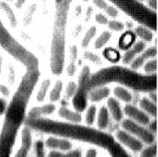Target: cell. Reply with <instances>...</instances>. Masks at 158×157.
<instances>
[{"mask_svg": "<svg viewBox=\"0 0 158 157\" xmlns=\"http://www.w3.org/2000/svg\"><path fill=\"white\" fill-rule=\"evenodd\" d=\"M24 122L26 127L37 131L54 134L66 139L71 138L85 142L103 149H108L115 142L114 138L109 134L79 123L58 122L45 118H26Z\"/></svg>", "mask_w": 158, "mask_h": 157, "instance_id": "cell-1", "label": "cell"}, {"mask_svg": "<svg viewBox=\"0 0 158 157\" xmlns=\"http://www.w3.org/2000/svg\"><path fill=\"white\" fill-rule=\"evenodd\" d=\"M110 83H118L132 90L150 92L156 90L157 76L155 74H141L122 66H112L102 68L90 74L87 82V90L105 86Z\"/></svg>", "mask_w": 158, "mask_h": 157, "instance_id": "cell-2", "label": "cell"}, {"mask_svg": "<svg viewBox=\"0 0 158 157\" xmlns=\"http://www.w3.org/2000/svg\"><path fill=\"white\" fill-rule=\"evenodd\" d=\"M72 0H55V19L52 28L50 58L60 61L65 58V31Z\"/></svg>", "mask_w": 158, "mask_h": 157, "instance_id": "cell-3", "label": "cell"}, {"mask_svg": "<svg viewBox=\"0 0 158 157\" xmlns=\"http://www.w3.org/2000/svg\"><path fill=\"white\" fill-rule=\"evenodd\" d=\"M127 15L151 31L157 29V15L139 0H109Z\"/></svg>", "mask_w": 158, "mask_h": 157, "instance_id": "cell-4", "label": "cell"}, {"mask_svg": "<svg viewBox=\"0 0 158 157\" xmlns=\"http://www.w3.org/2000/svg\"><path fill=\"white\" fill-rule=\"evenodd\" d=\"M90 76V69L88 66H84L79 76L76 93L72 98V103L75 112H82L85 110L88 105L87 82Z\"/></svg>", "mask_w": 158, "mask_h": 157, "instance_id": "cell-5", "label": "cell"}, {"mask_svg": "<svg viewBox=\"0 0 158 157\" xmlns=\"http://www.w3.org/2000/svg\"><path fill=\"white\" fill-rule=\"evenodd\" d=\"M14 58L21 63L26 67V70L39 68V61L35 55L29 52L25 47L15 39L12 43L5 49Z\"/></svg>", "mask_w": 158, "mask_h": 157, "instance_id": "cell-6", "label": "cell"}, {"mask_svg": "<svg viewBox=\"0 0 158 157\" xmlns=\"http://www.w3.org/2000/svg\"><path fill=\"white\" fill-rule=\"evenodd\" d=\"M19 128L3 122L0 133V157H11V152Z\"/></svg>", "mask_w": 158, "mask_h": 157, "instance_id": "cell-7", "label": "cell"}, {"mask_svg": "<svg viewBox=\"0 0 158 157\" xmlns=\"http://www.w3.org/2000/svg\"><path fill=\"white\" fill-rule=\"evenodd\" d=\"M121 125L124 131L138 138L139 141L147 144H154L155 135L139 123H136L130 119H124L122 121Z\"/></svg>", "mask_w": 158, "mask_h": 157, "instance_id": "cell-8", "label": "cell"}, {"mask_svg": "<svg viewBox=\"0 0 158 157\" xmlns=\"http://www.w3.org/2000/svg\"><path fill=\"white\" fill-rule=\"evenodd\" d=\"M39 77H40L39 68L32 69V70H26V73L23 76L22 80L19 84L16 92L30 99L34 88L38 82Z\"/></svg>", "mask_w": 158, "mask_h": 157, "instance_id": "cell-9", "label": "cell"}, {"mask_svg": "<svg viewBox=\"0 0 158 157\" xmlns=\"http://www.w3.org/2000/svg\"><path fill=\"white\" fill-rule=\"evenodd\" d=\"M123 112L126 115L129 117L130 120H132L136 123H139L140 125H148V123L151 122L150 117L142 110L139 109L138 107L133 106V105H126Z\"/></svg>", "mask_w": 158, "mask_h": 157, "instance_id": "cell-10", "label": "cell"}, {"mask_svg": "<svg viewBox=\"0 0 158 157\" xmlns=\"http://www.w3.org/2000/svg\"><path fill=\"white\" fill-rule=\"evenodd\" d=\"M116 138L121 144H123L132 151H139L143 149L142 142L124 130H119L117 132Z\"/></svg>", "mask_w": 158, "mask_h": 157, "instance_id": "cell-11", "label": "cell"}, {"mask_svg": "<svg viewBox=\"0 0 158 157\" xmlns=\"http://www.w3.org/2000/svg\"><path fill=\"white\" fill-rule=\"evenodd\" d=\"M157 54V49L155 47L148 48L147 50L142 52V53L137 58H135L130 63V66H131V69L135 70L137 68H139L145 64V62L147 59H151V58H154Z\"/></svg>", "mask_w": 158, "mask_h": 157, "instance_id": "cell-12", "label": "cell"}, {"mask_svg": "<svg viewBox=\"0 0 158 157\" xmlns=\"http://www.w3.org/2000/svg\"><path fill=\"white\" fill-rule=\"evenodd\" d=\"M46 146L53 149V150H60V151H70L72 148V144L69 139L66 138H59L56 137H49L46 140Z\"/></svg>", "mask_w": 158, "mask_h": 157, "instance_id": "cell-13", "label": "cell"}, {"mask_svg": "<svg viewBox=\"0 0 158 157\" xmlns=\"http://www.w3.org/2000/svg\"><path fill=\"white\" fill-rule=\"evenodd\" d=\"M145 42H137L135 45L132 46V48H130V49H129V50L123 54V58H122V62H123L124 64H130V63L135 58V57L137 55L145 50Z\"/></svg>", "mask_w": 158, "mask_h": 157, "instance_id": "cell-14", "label": "cell"}, {"mask_svg": "<svg viewBox=\"0 0 158 157\" xmlns=\"http://www.w3.org/2000/svg\"><path fill=\"white\" fill-rule=\"evenodd\" d=\"M55 109H56V106L53 104H46L42 106H35L30 111L27 118H43V116L52 114Z\"/></svg>", "mask_w": 158, "mask_h": 157, "instance_id": "cell-15", "label": "cell"}, {"mask_svg": "<svg viewBox=\"0 0 158 157\" xmlns=\"http://www.w3.org/2000/svg\"><path fill=\"white\" fill-rule=\"evenodd\" d=\"M107 110H109L111 115L113 116V118L116 122H120L123 119V111L121 109V106L118 101L114 97H110L107 100Z\"/></svg>", "mask_w": 158, "mask_h": 157, "instance_id": "cell-16", "label": "cell"}, {"mask_svg": "<svg viewBox=\"0 0 158 157\" xmlns=\"http://www.w3.org/2000/svg\"><path fill=\"white\" fill-rule=\"evenodd\" d=\"M109 94L110 90L106 86L97 87L89 91L88 99L93 102H97L101 101L102 100L106 99V97H108Z\"/></svg>", "mask_w": 158, "mask_h": 157, "instance_id": "cell-17", "label": "cell"}, {"mask_svg": "<svg viewBox=\"0 0 158 157\" xmlns=\"http://www.w3.org/2000/svg\"><path fill=\"white\" fill-rule=\"evenodd\" d=\"M58 115L62 118L69 121L73 123H80L82 120L81 115L79 112L69 109L66 106H61L58 110Z\"/></svg>", "mask_w": 158, "mask_h": 157, "instance_id": "cell-18", "label": "cell"}, {"mask_svg": "<svg viewBox=\"0 0 158 157\" xmlns=\"http://www.w3.org/2000/svg\"><path fill=\"white\" fill-rule=\"evenodd\" d=\"M139 106L140 110L145 112L147 115L152 116V117H156L157 116V106L156 103L153 102L152 101L147 98V97H143L140 101H139Z\"/></svg>", "mask_w": 158, "mask_h": 157, "instance_id": "cell-19", "label": "cell"}, {"mask_svg": "<svg viewBox=\"0 0 158 157\" xmlns=\"http://www.w3.org/2000/svg\"><path fill=\"white\" fill-rule=\"evenodd\" d=\"M14 40L15 38L11 35L0 19V46L5 50L12 43Z\"/></svg>", "mask_w": 158, "mask_h": 157, "instance_id": "cell-20", "label": "cell"}, {"mask_svg": "<svg viewBox=\"0 0 158 157\" xmlns=\"http://www.w3.org/2000/svg\"><path fill=\"white\" fill-rule=\"evenodd\" d=\"M31 145H32V136H31V128L26 126L23 128L21 131V147L19 149L29 152Z\"/></svg>", "mask_w": 158, "mask_h": 157, "instance_id": "cell-21", "label": "cell"}, {"mask_svg": "<svg viewBox=\"0 0 158 157\" xmlns=\"http://www.w3.org/2000/svg\"><path fill=\"white\" fill-rule=\"evenodd\" d=\"M0 10H2L3 13L5 14V15L7 16V18L9 19V21H10L11 26H12V27H16V16H15V13H14L12 8H11L6 2L0 1Z\"/></svg>", "mask_w": 158, "mask_h": 157, "instance_id": "cell-22", "label": "cell"}, {"mask_svg": "<svg viewBox=\"0 0 158 157\" xmlns=\"http://www.w3.org/2000/svg\"><path fill=\"white\" fill-rule=\"evenodd\" d=\"M109 122V113L106 106H102L97 117V126L100 129H105Z\"/></svg>", "mask_w": 158, "mask_h": 157, "instance_id": "cell-23", "label": "cell"}, {"mask_svg": "<svg viewBox=\"0 0 158 157\" xmlns=\"http://www.w3.org/2000/svg\"><path fill=\"white\" fill-rule=\"evenodd\" d=\"M114 96L120 101L124 102H130L132 101V95L129 90L122 86H117L113 90Z\"/></svg>", "mask_w": 158, "mask_h": 157, "instance_id": "cell-24", "label": "cell"}, {"mask_svg": "<svg viewBox=\"0 0 158 157\" xmlns=\"http://www.w3.org/2000/svg\"><path fill=\"white\" fill-rule=\"evenodd\" d=\"M112 157H131L118 143L114 142L108 149Z\"/></svg>", "mask_w": 158, "mask_h": 157, "instance_id": "cell-25", "label": "cell"}, {"mask_svg": "<svg viewBox=\"0 0 158 157\" xmlns=\"http://www.w3.org/2000/svg\"><path fill=\"white\" fill-rule=\"evenodd\" d=\"M135 34L145 42H152L153 39V34L152 31L143 26H137L135 30Z\"/></svg>", "mask_w": 158, "mask_h": 157, "instance_id": "cell-26", "label": "cell"}, {"mask_svg": "<svg viewBox=\"0 0 158 157\" xmlns=\"http://www.w3.org/2000/svg\"><path fill=\"white\" fill-rule=\"evenodd\" d=\"M51 85V80H44L41 84V86L39 88L38 92L36 94V100L37 101H43L46 98L47 93L49 90V87Z\"/></svg>", "mask_w": 158, "mask_h": 157, "instance_id": "cell-27", "label": "cell"}, {"mask_svg": "<svg viewBox=\"0 0 158 157\" xmlns=\"http://www.w3.org/2000/svg\"><path fill=\"white\" fill-rule=\"evenodd\" d=\"M135 38H136V35L134 32L132 31L125 32V34H124L123 36H121V38H120V42H119L120 47H121V48L123 47V48H129V47L134 43Z\"/></svg>", "mask_w": 158, "mask_h": 157, "instance_id": "cell-28", "label": "cell"}, {"mask_svg": "<svg viewBox=\"0 0 158 157\" xmlns=\"http://www.w3.org/2000/svg\"><path fill=\"white\" fill-rule=\"evenodd\" d=\"M63 90V82L61 80H58L55 83L54 86L50 92L49 99L51 101H58L61 97V92Z\"/></svg>", "mask_w": 158, "mask_h": 157, "instance_id": "cell-29", "label": "cell"}, {"mask_svg": "<svg viewBox=\"0 0 158 157\" xmlns=\"http://www.w3.org/2000/svg\"><path fill=\"white\" fill-rule=\"evenodd\" d=\"M112 37V33L110 31H104L100 35V36L96 40L95 42V48L96 49H101L104 46H106L110 39Z\"/></svg>", "mask_w": 158, "mask_h": 157, "instance_id": "cell-30", "label": "cell"}, {"mask_svg": "<svg viewBox=\"0 0 158 157\" xmlns=\"http://www.w3.org/2000/svg\"><path fill=\"white\" fill-rule=\"evenodd\" d=\"M96 33H97V28H96V26H91L90 29L86 31V33L85 34L83 40L81 42V45H82L83 48L88 47V45L90 44V42H91V40L96 35Z\"/></svg>", "mask_w": 158, "mask_h": 157, "instance_id": "cell-31", "label": "cell"}, {"mask_svg": "<svg viewBox=\"0 0 158 157\" xmlns=\"http://www.w3.org/2000/svg\"><path fill=\"white\" fill-rule=\"evenodd\" d=\"M97 114V108L96 106L91 105L88 107L86 113H85V122L88 126H91L95 122Z\"/></svg>", "mask_w": 158, "mask_h": 157, "instance_id": "cell-32", "label": "cell"}, {"mask_svg": "<svg viewBox=\"0 0 158 157\" xmlns=\"http://www.w3.org/2000/svg\"><path fill=\"white\" fill-rule=\"evenodd\" d=\"M157 154V144H153L141 151L140 157H155Z\"/></svg>", "mask_w": 158, "mask_h": 157, "instance_id": "cell-33", "label": "cell"}, {"mask_svg": "<svg viewBox=\"0 0 158 157\" xmlns=\"http://www.w3.org/2000/svg\"><path fill=\"white\" fill-rule=\"evenodd\" d=\"M144 70L146 74H155L157 70V60L152 59L145 64Z\"/></svg>", "mask_w": 158, "mask_h": 157, "instance_id": "cell-34", "label": "cell"}, {"mask_svg": "<svg viewBox=\"0 0 158 157\" xmlns=\"http://www.w3.org/2000/svg\"><path fill=\"white\" fill-rule=\"evenodd\" d=\"M77 90V84L74 83V81H70L69 83L66 86V90H65V97L66 98H73L74 94L76 93Z\"/></svg>", "mask_w": 158, "mask_h": 157, "instance_id": "cell-35", "label": "cell"}, {"mask_svg": "<svg viewBox=\"0 0 158 157\" xmlns=\"http://www.w3.org/2000/svg\"><path fill=\"white\" fill-rule=\"evenodd\" d=\"M35 10H36V5L35 4H32L28 8V10L26 11V14H25V18H24V24L26 26H28L31 24V20H32L33 15L35 13Z\"/></svg>", "mask_w": 158, "mask_h": 157, "instance_id": "cell-36", "label": "cell"}, {"mask_svg": "<svg viewBox=\"0 0 158 157\" xmlns=\"http://www.w3.org/2000/svg\"><path fill=\"white\" fill-rule=\"evenodd\" d=\"M107 25H108V28L110 30L113 31H122L124 29V25L122 22L118 21V20H111V21H108Z\"/></svg>", "mask_w": 158, "mask_h": 157, "instance_id": "cell-37", "label": "cell"}, {"mask_svg": "<svg viewBox=\"0 0 158 157\" xmlns=\"http://www.w3.org/2000/svg\"><path fill=\"white\" fill-rule=\"evenodd\" d=\"M35 153L36 157H45L44 144L42 140H38L35 143Z\"/></svg>", "mask_w": 158, "mask_h": 157, "instance_id": "cell-38", "label": "cell"}, {"mask_svg": "<svg viewBox=\"0 0 158 157\" xmlns=\"http://www.w3.org/2000/svg\"><path fill=\"white\" fill-rule=\"evenodd\" d=\"M84 57L85 58H86L92 63H99L101 61L100 57L91 52H85L84 53Z\"/></svg>", "mask_w": 158, "mask_h": 157, "instance_id": "cell-39", "label": "cell"}, {"mask_svg": "<svg viewBox=\"0 0 158 157\" xmlns=\"http://www.w3.org/2000/svg\"><path fill=\"white\" fill-rule=\"evenodd\" d=\"M95 19L100 25H106L108 23V19L103 14H97L95 16Z\"/></svg>", "mask_w": 158, "mask_h": 157, "instance_id": "cell-40", "label": "cell"}, {"mask_svg": "<svg viewBox=\"0 0 158 157\" xmlns=\"http://www.w3.org/2000/svg\"><path fill=\"white\" fill-rule=\"evenodd\" d=\"M105 12L109 16L113 17V18H115L118 14V12L116 8H114L113 6H109V5L106 7V9L105 10Z\"/></svg>", "mask_w": 158, "mask_h": 157, "instance_id": "cell-41", "label": "cell"}, {"mask_svg": "<svg viewBox=\"0 0 158 157\" xmlns=\"http://www.w3.org/2000/svg\"><path fill=\"white\" fill-rule=\"evenodd\" d=\"M148 130L152 134H155L156 131H157V121H156V119L155 120H152V122H150L148 123Z\"/></svg>", "mask_w": 158, "mask_h": 157, "instance_id": "cell-42", "label": "cell"}, {"mask_svg": "<svg viewBox=\"0 0 158 157\" xmlns=\"http://www.w3.org/2000/svg\"><path fill=\"white\" fill-rule=\"evenodd\" d=\"M93 3L97 8H99L101 10H105L106 9V7L108 6V4L104 0H93Z\"/></svg>", "mask_w": 158, "mask_h": 157, "instance_id": "cell-43", "label": "cell"}, {"mask_svg": "<svg viewBox=\"0 0 158 157\" xmlns=\"http://www.w3.org/2000/svg\"><path fill=\"white\" fill-rule=\"evenodd\" d=\"M82 156V152L81 150L76 149L74 151H71L68 153H66V157H81Z\"/></svg>", "mask_w": 158, "mask_h": 157, "instance_id": "cell-44", "label": "cell"}, {"mask_svg": "<svg viewBox=\"0 0 158 157\" xmlns=\"http://www.w3.org/2000/svg\"><path fill=\"white\" fill-rule=\"evenodd\" d=\"M7 101L3 98H0V116L3 115L7 109Z\"/></svg>", "mask_w": 158, "mask_h": 157, "instance_id": "cell-45", "label": "cell"}, {"mask_svg": "<svg viewBox=\"0 0 158 157\" xmlns=\"http://www.w3.org/2000/svg\"><path fill=\"white\" fill-rule=\"evenodd\" d=\"M75 72V64L74 63H70L67 68V73L69 76H73Z\"/></svg>", "mask_w": 158, "mask_h": 157, "instance_id": "cell-46", "label": "cell"}, {"mask_svg": "<svg viewBox=\"0 0 158 157\" xmlns=\"http://www.w3.org/2000/svg\"><path fill=\"white\" fill-rule=\"evenodd\" d=\"M48 157H66V153H62L60 151H53L49 153Z\"/></svg>", "mask_w": 158, "mask_h": 157, "instance_id": "cell-47", "label": "cell"}, {"mask_svg": "<svg viewBox=\"0 0 158 157\" xmlns=\"http://www.w3.org/2000/svg\"><path fill=\"white\" fill-rule=\"evenodd\" d=\"M148 5L150 10L155 11L157 9V0H148Z\"/></svg>", "mask_w": 158, "mask_h": 157, "instance_id": "cell-48", "label": "cell"}, {"mask_svg": "<svg viewBox=\"0 0 158 157\" xmlns=\"http://www.w3.org/2000/svg\"><path fill=\"white\" fill-rule=\"evenodd\" d=\"M0 92L5 96H8L10 93L9 88L6 85H0Z\"/></svg>", "mask_w": 158, "mask_h": 157, "instance_id": "cell-49", "label": "cell"}, {"mask_svg": "<svg viewBox=\"0 0 158 157\" xmlns=\"http://www.w3.org/2000/svg\"><path fill=\"white\" fill-rule=\"evenodd\" d=\"M149 96H150V98L149 99L152 101L153 102L156 103L157 101V95H156V90H152V91H150L149 92Z\"/></svg>", "mask_w": 158, "mask_h": 157, "instance_id": "cell-50", "label": "cell"}, {"mask_svg": "<svg viewBox=\"0 0 158 157\" xmlns=\"http://www.w3.org/2000/svg\"><path fill=\"white\" fill-rule=\"evenodd\" d=\"M85 157H97V151L94 150V149H90L86 152Z\"/></svg>", "mask_w": 158, "mask_h": 157, "instance_id": "cell-51", "label": "cell"}, {"mask_svg": "<svg viewBox=\"0 0 158 157\" xmlns=\"http://www.w3.org/2000/svg\"><path fill=\"white\" fill-rule=\"evenodd\" d=\"M111 52H109L108 53H109V56H106V58H109V59H116V55L118 54V52H116L115 51H113V50H110Z\"/></svg>", "mask_w": 158, "mask_h": 157, "instance_id": "cell-52", "label": "cell"}, {"mask_svg": "<svg viewBox=\"0 0 158 157\" xmlns=\"http://www.w3.org/2000/svg\"><path fill=\"white\" fill-rule=\"evenodd\" d=\"M26 1H27V0H17L16 3H15V6H16L17 9L22 8V6L26 3Z\"/></svg>", "mask_w": 158, "mask_h": 157, "instance_id": "cell-53", "label": "cell"}, {"mask_svg": "<svg viewBox=\"0 0 158 157\" xmlns=\"http://www.w3.org/2000/svg\"><path fill=\"white\" fill-rule=\"evenodd\" d=\"M2 64H3V58L0 56V73H1V69H2Z\"/></svg>", "mask_w": 158, "mask_h": 157, "instance_id": "cell-54", "label": "cell"}, {"mask_svg": "<svg viewBox=\"0 0 158 157\" xmlns=\"http://www.w3.org/2000/svg\"><path fill=\"white\" fill-rule=\"evenodd\" d=\"M84 2H88V0H83Z\"/></svg>", "mask_w": 158, "mask_h": 157, "instance_id": "cell-55", "label": "cell"}, {"mask_svg": "<svg viewBox=\"0 0 158 157\" xmlns=\"http://www.w3.org/2000/svg\"><path fill=\"white\" fill-rule=\"evenodd\" d=\"M7 1H12V0H7Z\"/></svg>", "mask_w": 158, "mask_h": 157, "instance_id": "cell-56", "label": "cell"}, {"mask_svg": "<svg viewBox=\"0 0 158 157\" xmlns=\"http://www.w3.org/2000/svg\"><path fill=\"white\" fill-rule=\"evenodd\" d=\"M140 1H141V0H140Z\"/></svg>", "mask_w": 158, "mask_h": 157, "instance_id": "cell-57", "label": "cell"}]
</instances>
